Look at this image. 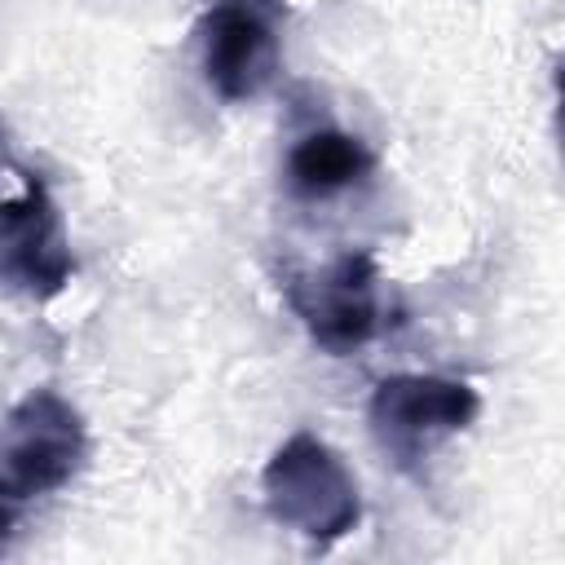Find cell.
<instances>
[{"label": "cell", "instance_id": "6da1fadb", "mask_svg": "<svg viewBox=\"0 0 565 565\" xmlns=\"http://www.w3.org/2000/svg\"><path fill=\"white\" fill-rule=\"evenodd\" d=\"M260 494L269 516L282 530L309 539L313 547H331L362 521L358 477L318 433H291L269 455L260 472Z\"/></svg>", "mask_w": 565, "mask_h": 565}, {"label": "cell", "instance_id": "7a4b0ae2", "mask_svg": "<svg viewBox=\"0 0 565 565\" xmlns=\"http://www.w3.org/2000/svg\"><path fill=\"white\" fill-rule=\"evenodd\" d=\"M88 459L84 415L53 388H31L0 424V490L18 503L75 481Z\"/></svg>", "mask_w": 565, "mask_h": 565}, {"label": "cell", "instance_id": "3957f363", "mask_svg": "<svg viewBox=\"0 0 565 565\" xmlns=\"http://www.w3.org/2000/svg\"><path fill=\"white\" fill-rule=\"evenodd\" d=\"M282 287L309 340L335 358L384 331V282L371 252H340L318 269L287 274Z\"/></svg>", "mask_w": 565, "mask_h": 565}, {"label": "cell", "instance_id": "277c9868", "mask_svg": "<svg viewBox=\"0 0 565 565\" xmlns=\"http://www.w3.org/2000/svg\"><path fill=\"white\" fill-rule=\"evenodd\" d=\"M481 415V397L472 384L450 375H388L375 384L366 419L380 441V450L397 468H419L446 437L463 433Z\"/></svg>", "mask_w": 565, "mask_h": 565}, {"label": "cell", "instance_id": "5b68a950", "mask_svg": "<svg viewBox=\"0 0 565 565\" xmlns=\"http://www.w3.org/2000/svg\"><path fill=\"white\" fill-rule=\"evenodd\" d=\"M282 22L287 9L278 0H212L199 13V66L221 102H252L274 84L282 62Z\"/></svg>", "mask_w": 565, "mask_h": 565}, {"label": "cell", "instance_id": "8992f818", "mask_svg": "<svg viewBox=\"0 0 565 565\" xmlns=\"http://www.w3.org/2000/svg\"><path fill=\"white\" fill-rule=\"evenodd\" d=\"M75 274L62 207L44 177L22 172V190L0 199V287L26 300H53Z\"/></svg>", "mask_w": 565, "mask_h": 565}, {"label": "cell", "instance_id": "52a82bcc", "mask_svg": "<svg viewBox=\"0 0 565 565\" xmlns=\"http://www.w3.org/2000/svg\"><path fill=\"white\" fill-rule=\"evenodd\" d=\"M375 172V150L340 128H318L300 137L287 154V190L296 199H331L362 185Z\"/></svg>", "mask_w": 565, "mask_h": 565}, {"label": "cell", "instance_id": "ba28073f", "mask_svg": "<svg viewBox=\"0 0 565 565\" xmlns=\"http://www.w3.org/2000/svg\"><path fill=\"white\" fill-rule=\"evenodd\" d=\"M13 525H18V499H9V494L0 490V543L13 534Z\"/></svg>", "mask_w": 565, "mask_h": 565}, {"label": "cell", "instance_id": "9c48e42d", "mask_svg": "<svg viewBox=\"0 0 565 565\" xmlns=\"http://www.w3.org/2000/svg\"><path fill=\"white\" fill-rule=\"evenodd\" d=\"M0 146H4V124H0Z\"/></svg>", "mask_w": 565, "mask_h": 565}]
</instances>
